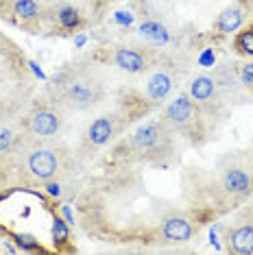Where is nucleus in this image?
<instances>
[{
    "instance_id": "f257e3e1",
    "label": "nucleus",
    "mask_w": 253,
    "mask_h": 255,
    "mask_svg": "<svg viewBox=\"0 0 253 255\" xmlns=\"http://www.w3.org/2000/svg\"><path fill=\"white\" fill-rule=\"evenodd\" d=\"M85 236L107 245L170 249L227 216L212 170L177 164L99 168L72 196Z\"/></svg>"
},
{
    "instance_id": "f03ea898",
    "label": "nucleus",
    "mask_w": 253,
    "mask_h": 255,
    "mask_svg": "<svg viewBox=\"0 0 253 255\" xmlns=\"http://www.w3.org/2000/svg\"><path fill=\"white\" fill-rule=\"evenodd\" d=\"M181 159V140L166 125L162 116L142 120L118 137L99 157V168H116L131 164L164 166Z\"/></svg>"
},
{
    "instance_id": "7ed1b4c3",
    "label": "nucleus",
    "mask_w": 253,
    "mask_h": 255,
    "mask_svg": "<svg viewBox=\"0 0 253 255\" xmlns=\"http://www.w3.org/2000/svg\"><path fill=\"white\" fill-rule=\"evenodd\" d=\"M155 109L157 105L148 101V96L140 88H120L116 94V105L94 116L81 131L79 144L74 146L81 166L96 161L123 133L142 123Z\"/></svg>"
},
{
    "instance_id": "20e7f679",
    "label": "nucleus",
    "mask_w": 253,
    "mask_h": 255,
    "mask_svg": "<svg viewBox=\"0 0 253 255\" xmlns=\"http://www.w3.org/2000/svg\"><path fill=\"white\" fill-rule=\"evenodd\" d=\"M15 181L26 188H44L50 181L74 179L81 170V161L68 142L61 137H31L22 133L11 150Z\"/></svg>"
},
{
    "instance_id": "39448f33",
    "label": "nucleus",
    "mask_w": 253,
    "mask_h": 255,
    "mask_svg": "<svg viewBox=\"0 0 253 255\" xmlns=\"http://www.w3.org/2000/svg\"><path fill=\"white\" fill-rule=\"evenodd\" d=\"M31 66L24 50L0 31V125L18 120L24 107L37 96V81Z\"/></svg>"
},
{
    "instance_id": "423d86ee",
    "label": "nucleus",
    "mask_w": 253,
    "mask_h": 255,
    "mask_svg": "<svg viewBox=\"0 0 253 255\" xmlns=\"http://www.w3.org/2000/svg\"><path fill=\"white\" fill-rule=\"evenodd\" d=\"M66 112H92L107 101V85L103 77L92 68V61L68 63L48 83L46 92Z\"/></svg>"
},
{
    "instance_id": "0eeeda50",
    "label": "nucleus",
    "mask_w": 253,
    "mask_h": 255,
    "mask_svg": "<svg viewBox=\"0 0 253 255\" xmlns=\"http://www.w3.org/2000/svg\"><path fill=\"white\" fill-rule=\"evenodd\" d=\"M159 116L190 148H203L214 140L216 127L203 116L188 92H177L159 107Z\"/></svg>"
},
{
    "instance_id": "6e6552de",
    "label": "nucleus",
    "mask_w": 253,
    "mask_h": 255,
    "mask_svg": "<svg viewBox=\"0 0 253 255\" xmlns=\"http://www.w3.org/2000/svg\"><path fill=\"white\" fill-rule=\"evenodd\" d=\"M214 172V185L229 212L253 199V164L240 153L223 157Z\"/></svg>"
},
{
    "instance_id": "1a4fd4ad",
    "label": "nucleus",
    "mask_w": 253,
    "mask_h": 255,
    "mask_svg": "<svg viewBox=\"0 0 253 255\" xmlns=\"http://www.w3.org/2000/svg\"><path fill=\"white\" fill-rule=\"evenodd\" d=\"M92 63L112 66L126 74H146L151 68L164 61V55L159 50L151 48L146 44H105L85 57Z\"/></svg>"
},
{
    "instance_id": "9d476101",
    "label": "nucleus",
    "mask_w": 253,
    "mask_h": 255,
    "mask_svg": "<svg viewBox=\"0 0 253 255\" xmlns=\"http://www.w3.org/2000/svg\"><path fill=\"white\" fill-rule=\"evenodd\" d=\"M18 127L31 137H61L68 127V112L48 94L35 96L18 116Z\"/></svg>"
},
{
    "instance_id": "9b49d317",
    "label": "nucleus",
    "mask_w": 253,
    "mask_h": 255,
    "mask_svg": "<svg viewBox=\"0 0 253 255\" xmlns=\"http://www.w3.org/2000/svg\"><path fill=\"white\" fill-rule=\"evenodd\" d=\"M186 92L214 127H221L232 114L227 96L223 94V88L214 74H194Z\"/></svg>"
},
{
    "instance_id": "f8f14e48",
    "label": "nucleus",
    "mask_w": 253,
    "mask_h": 255,
    "mask_svg": "<svg viewBox=\"0 0 253 255\" xmlns=\"http://www.w3.org/2000/svg\"><path fill=\"white\" fill-rule=\"evenodd\" d=\"M223 249L232 255H253V199L236 207L223 225Z\"/></svg>"
},
{
    "instance_id": "ddd939ff",
    "label": "nucleus",
    "mask_w": 253,
    "mask_h": 255,
    "mask_svg": "<svg viewBox=\"0 0 253 255\" xmlns=\"http://www.w3.org/2000/svg\"><path fill=\"white\" fill-rule=\"evenodd\" d=\"M0 18L7 20L11 26H18L35 35L48 24V4L44 0H9Z\"/></svg>"
},
{
    "instance_id": "4468645a",
    "label": "nucleus",
    "mask_w": 253,
    "mask_h": 255,
    "mask_svg": "<svg viewBox=\"0 0 253 255\" xmlns=\"http://www.w3.org/2000/svg\"><path fill=\"white\" fill-rule=\"evenodd\" d=\"M251 18H253V0H234L214 20V24H212V37L214 39L232 37L247 22H251Z\"/></svg>"
},
{
    "instance_id": "2eb2a0df",
    "label": "nucleus",
    "mask_w": 253,
    "mask_h": 255,
    "mask_svg": "<svg viewBox=\"0 0 253 255\" xmlns=\"http://www.w3.org/2000/svg\"><path fill=\"white\" fill-rule=\"evenodd\" d=\"M144 77V85H142V92L148 96V101H153L157 107H162L166 101L172 96V90H175V79L168 72V66H162L157 63L155 68H151Z\"/></svg>"
},
{
    "instance_id": "dca6fc26",
    "label": "nucleus",
    "mask_w": 253,
    "mask_h": 255,
    "mask_svg": "<svg viewBox=\"0 0 253 255\" xmlns=\"http://www.w3.org/2000/svg\"><path fill=\"white\" fill-rule=\"evenodd\" d=\"M48 22L63 35H72L88 26V18L83 15V11L72 2H59L48 7Z\"/></svg>"
},
{
    "instance_id": "f3484780",
    "label": "nucleus",
    "mask_w": 253,
    "mask_h": 255,
    "mask_svg": "<svg viewBox=\"0 0 253 255\" xmlns=\"http://www.w3.org/2000/svg\"><path fill=\"white\" fill-rule=\"evenodd\" d=\"M232 50L243 59H253V20L232 35Z\"/></svg>"
},
{
    "instance_id": "a211bd4d",
    "label": "nucleus",
    "mask_w": 253,
    "mask_h": 255,
    "mask_svg": "<svg viewBox=\"0 0 253 255\" xmlns=\"http://www.w3.org/2000/svg\"><path fill=\"white\" fill-rule=\"evenodd\" d=\"M232 68H234V77L238 81V85L253 98V59L234 61Z\"/></svg>"
},
{
    "instance_id": "6ab92c4d",
    "label": "nucleus",
    "mask_w": 253,
    "mask_h": 255,
    "mask_svg": "<svg viewBox=\"0 0 253 255\" xmlns=\"http://www.w3.org/2000/svg\"><path fill=\"white\" fill-rule=\"evenodd\" d=\"M11 185H18V181H15L13 161H11V155L0 153V192L11 188Z\"/></svg>"
},
{
    "instance_id": "aec40b11",
    "label": "nucleus",
    "mask_w": 253,
    "mask_h": 255,
    "mask_svg": "<svg viewBox=\"0 0 253 255\" xmlns=\"http://www.w3.org/2000/svg\"><path fill=\"white\" fill-rule=\"evenodd\" d=\"M240 155H243V157H247V159H249L251 164H253V142H251V144H249V146H247L245 150H240Z\"/></svg>"
},
{
    "instance_id": "412c9836",
    "label": "nucleus",
    "mask_w": 253,
    "mask_h": 255,
    "mask_svg": "<svg viewBox=\"0 0 253 255\" xmlns=\"http://www.w3.org/2000/svg\"><path fill=\"white\" fill-rule=\"evenodd\" d=\"M7 4H9V0H0V13L4 11V7H7Z\"/></svg>"
},
{
    "instance_id": "4be33fe9",
    "label": "nucleus",
    "mask_w": 253,
    "mask_h": 255,
    "mask_svg": "<svg viewBox=\"0 0 253 255\" xmlns=\"http://www.w3.org/2000/svg\"><path fill=\"white\" fill-rule=\"evenodd\" d=\"M251 20H253V18H251Z\"/></svg>"
}]
</instances>
